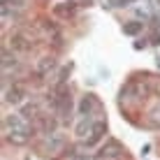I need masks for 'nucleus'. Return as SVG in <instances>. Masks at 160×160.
Returning a JSON list of instances; mask_svg holds the SVG:
<instances>
[{"instance_id": "obj_1", "label": "nucleus", "mask_w": 160, "mask_h": 160, "mask_svg": "<svg viewBox=\"0 0 160 160\" xmlns=\"http://www.w3.org/2000/svg\"><path fill=\"white\" fill-rule=\"evenodd\" d=\"M2 132H5V139L16 144V146L28 144V139H30V123H28V118H26L23 114H9V116H5Z\"/></svg>"}]
</instances>
